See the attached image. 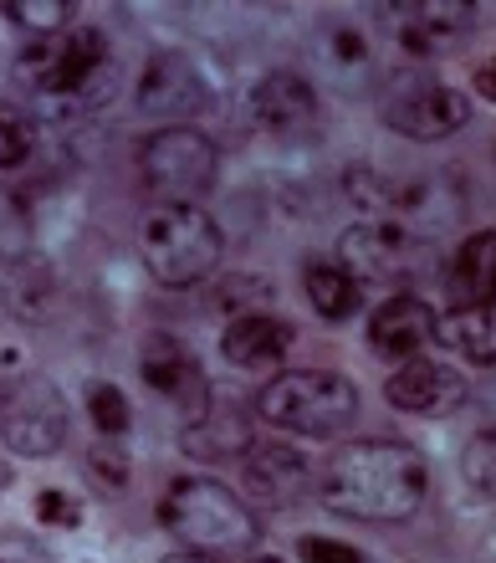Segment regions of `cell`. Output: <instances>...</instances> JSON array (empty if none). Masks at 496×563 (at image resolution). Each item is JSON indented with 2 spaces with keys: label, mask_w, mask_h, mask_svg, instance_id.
Instances as JSON below:
<instances>
[{
  "label": "cell",
  "mask_w": 496,
  "mask_h": 563,
  "mask_svg": "<svg viewBox=\"0 0 496 563\" xmlns=\"http://www.w3.org/2000/svg\"><path fill=\"white\" fill-rule=\"evenodd\" d=\"M82 400H88V416H92V426H98L102 441H118V435H129L133 410H129V395H123L118 385H108V379H92Z\"/></svg>",
  "instance_id": "obj_24"
},
{
  "label": "cell",
  "mask_w": 496,
  "mask_h": 563,
  "mask_svg": "<svg viewBox=\"0 0 496 563\" xmlns=\"http://www.w3.org/2000/svg\"><path fill=\"white\" fill-rule=\"evenodd\" d=\"M384 400L395 405L399 416H420V420H445L471 400L466 374L440 364V358H409L405 369L389 374Z\"/></svg>",
  "instance_id": "obj_11"
},
{
  "label": "cell",
  "mask_w": 496,
  "mask_h": 563,
  "mask_svg": "<svg viewBox=\"0 0 496 563\" xmlns=\"http://www.w3.org/2000/svg\"><path fill=\"white\" fill-rule=\"evenodd\" d=\"M476 92L496 103V67H492V62H486V67H476Z\"/></svg>",
  "instance_id": "obj_32"
},
{
  "label": "cell",
  "mask_w": 496,
  "mask_h": 563,
  "mask_svg": "<svg viewBox=\"0 0 496 563\" xmlns=\"http://www.w3.org/2000/svg\"><path fill=\"white\" fill-rule=\"evenodd\" d=\"M461 472L482 497H496V430H476L461 451Z\"/></svg>",
  "instance_id": "obj_27"
},
{
  "label": "cell",
  "mask_w": 496,
  "mask_h": 563,
  "mask_svg": "<svg viewBox=\"0 0 496 563\" xmlns=\"http://www.w3.org/2000/svg\"><path fill=\"white\" fill-rule=\"evenodd\" d=\"M307 302L318 308V318L328 323H343L359 312L364 302V287L349 277V272L338 267V262H307Z\"/></svg>",
  "instance_id": "obj_22"
},
{
  "label": "cell",
  "mask_w": 496,
  "mask_h": 563,
  "mask_svg": "<svg viewBox=\"0 0 496 563\" xmlns=\"http://www.w3.org/2000/svg\"><path fill=\"white\" fill-rule=\"evenodd\" d=\"M36 518H42L46 528H77V522H82V503L57 487H46L42 497H36Z\"/></svg>",
  "instance_id": "obj_29"
},
{
  "label": "cell",
  "mask_w": 496,
  "mask_h": 563,
  "mask_svg": "<svg viewBox=\"0 0 496 563\" xmlns=\"http://www.w3.org/2000/svg\"><path fill=\"white\" fill-rule=\"evenodd\" d=\"M179 445H185V456H195V461H235V456L246 461L251 445H256V420H251L246 400L210 395V400L185 420Z\"/></svg>",
  "instance_id": "obj_12"
},
{
  "label": "cell",
  "mask_w": 496,
  "mask_h": 563,
  "mask_svg": "<svg viewBox=\"0 0 496 563\" xmlns=\"http://www.w3.org/2000/svg\"><path fill=\"white\" fill-rule=\"evenodd\" d=\"M451 308H496V231H476L455 246L445 267Z\"/></svg>",
  "instance_id": "obj_19"
},
{
  "label": "cell",
  "mask_w": 496,
  "mask_h": 563,
  "mask_svg": "<svg viewBox=\"0 0 496 563\" xmlns=\"http://www.w3.org/2000/svg\"><path fill=\"white\" fill-rule=\"evenodd\" d=\"M307 67L333 92L359 98V92H368V77H374V42L353 21H322L307 42Z\"/></svg>",
  "instance_id": "obj_13"
},
{
  "label": "cell",
  "mask_w": 496,
  "mask_h": 563,
  "mask_svg": "<svg viewBox=\"0 0 496 563\" xmlns=\"http://www.w3.org/2000/svg\"><path fill=\"white\" fill-rule=\"evenodd\" d=\"M318 492V466L287 441H256L246 456V497L262 507H297Z\"/></svg>",
  "instance_id": "obj_15"
},
{
  "label": "cell",
  "mask_w": 496,
  "mask_h": 563,
  "mask_svg": "<svg viewBox=\"0 0 496 563\" xmlns=\"http://www.w3.org/2000/svg\"><path fill=\"white\" fill-rule=\"evenodd\" d=\"M139 252L159 287H195L220 267V225L205 206H154L139 225Z\"/></svg>",
  "instance_id": "obj_4"
},
{
  "label": "cell",
  "mask_w": 496,
  "mask_h": 563,
  "mask_svg": "<svg viewBox=\"0 0 496 563\" xmlns=\"http://www.w3.org/2000/svg\"><path fill=\"white\" fill-rule=\"evenodd\" d=\"M139 374H144V385L169 400L175 410H185V420L210 400V379H205V364L195 358L190 343L169 339V333H154L144 343V354H139Z\"/></svg>",
  "instance_id": "obj_14"
},
{
  "label": "cell",
  "mask_w": 496,
  "mask_h": 563,
  "mask_svg": "<svg viewBox=\"0 0 496 563\" xmlns=\"http://www.w3.org/2000/svg\"><path fill=\"white\" fill-rule=\"evenodd\" d=\"M251 563H282V559H251Z\"/></svg>",
  "instance_id": "obj_34"
},
{
  "label": "cell",
  "mask_w": 496,
  "mask_h": 563,
  "mask_svg": "<svg viewBox=\"0 0 496 563\" xmlns=\"http://www.w3.org/2000/svg\"><path fill=\"white\" fill-rule=\"evenodd\" d=\"M492 67H496V57H492Z\"/></svg>",
  "instance_id": "obj_35"
},
{
  "label": "cell",
  "mask_w": 496,
  "mask_h": 563,
  "mask_svg": "<svg viewBox=\"0 0 496 563\" xmlns=\"http://www.w3.org/2000/svg\"><path fill=\"white\" fill-rule=\"evenodd\" d=\"M338 267L359 287H399L420 267V236L399 221H359L338 241Z\"/></svg>",
  "instance_id": "obj_9"
},
{
  "label": "cell",
  "mask_w": 496,
  "mask_h": 563,
  "mask_svg": "<svg viewBox=\"0 0 496 563\" xmlns=\"http://www.w3.org/2000/svg\"><path fill=\"white\" fill-rule=\"evenodd\" d=\"M297 559L302 563H368L353 543H338V538H302V543H297Z\"/></svg>",
  "instance_id": "obj_30"
},
{
  "label": "cell",
  "mask_w": 496,
  "mask_h": 563,
  "mask_svg": "<svg viewBox=\"0 0 496 563\" xmlns=\"http://www.w3.org/2000/svg\"><path fill=\"white\" fill-rule=\"evenodd\" d=\"M88 472L92 482H102V492H129V451H123V441H98L88 451Z\"/></svg>",
  "instance_id": "obj_28"
},
{
  "label": "cell",
  "mask_w": 496,
  "mask_h": 563,
  "mask_svg": "<svg viewBox=\"0 0 496 563\" xmlns=\"http://www.w3.org/2000/svg\"><path fill=\"white\" fill-rule=\"evenodd\" d=\"M159 522L185 543L190 553L220 559V553H246L262 528L251 518V507L231 487H220L210 476H175L159 497Z\"/></svg>",
  "instance_id": "obj_3"
},
{
  "label": "cell",
  "mask_w": 496,
  "mask_h": 563,
  "mask_svg": "<svg viewBox=\"0 0 496 563\" xmlns=\"http://www.w3.org/2000/svg\"><path fill=\"white\" fill-rule=\"evenodd\" d=\"M220 349H225V358H231L235 369H272V364H282L287 349H293V323L266 308L246 312V318H231Z\"/></svg>",
  "instance_id": "obj_20"
},
{
  "label": "cell",
  "mask_w": 496,
  "mask_h": 563,
  "mask_svg": "<svg viewBox=\"0 0 496 563\" xmlns=\"http://www.w3.org/2000/svg\"><path fill=\"white\" fill-rule=\"evenodd\" d=\"M139 113L154 119H190L210 108V82H205L200 62L185 52H154L139 73V92H133Z\"/></svg>",
  "instance_id": "obj_10"
},
{
  "label": "cell",
  "mask_w": 496,
  "mask_h": 563,
  "mask_svg": "<svg viewBox=\"0 0 496 563\" xmlns=\"http://www.w3.org/2000/svg\"><path fill=\"white\" fill-rule=\"evenodd\" d=\"M31 148H36V119L21 113L15 103H0V169L26 164Z\"/></svg>",
  "instance_id": "obj_26"
},
{
  "label": "cell",
  "mask_w": 496,
  "mask_h": 563,
  "mask_svg": "<svg viewBox=\"0 0 496 563\" xmlns=\"http://www.w3.org/2000/svg\"><path fill=\"white\" fill-rule=\"evenodd\" d=\"M108 73H113V52H108L102 26H67L57 36H42L15 62V77L36 98H46V103H82V108H98L113 92Z\"/></svg>",
  "instance_id": "obj_2"
},
{
  "label": "cell",
  "mask_w": 496,
  "mask_h": 563,
  "mask_svg": "<svg viewBox=\"0 0 496 563\" xmlns=\"http://www.w3.org/2000/svg\"><path fill=\"white\" fill-rule=\"evenodd\" d=\"M436 339L476 369H496V308H451L436 318Z\"/></svg>",
  "instance_id": "obj_21"
},
{
  "label": "cell",
  "mask_w": 496,
  "mask_h": 563,
  "mask_svg": "<svg viewBox=\"0 0 496 563\" xmlns=\"http://www.w3.org/2000/svg\"><path fill=\"white\" fill-rule=\"evenodd\" d=\"M159 563H216V559H205V553H190V549H185V553H164Z\"/></svg>",
  "instance_id": "obj_33"
},
{
  "label": "cell",
  "mask_w": 496,
  "mask_h": 563,
  "mask_svg": "<svg viewBox=\"0 0 496 563\" xmlns=\"http://www.w3.org/2000/svg\"><path fill=\"white\" fill-rule=\"evenodd\" d=\"M384 15L399 21V42L420 57H440L455 42H466L476 26V5L471 0H415V5H389Z\"/></svg>",
  "instance_id": "obj_17"
},
{
  "label": "cell",
  "mask_w": 496,
  "mask_h": 563,
  "mask_svg": "<svg viewBox=\"0 0 496 563\" xmlns=\"http://www.w3.org/2000/svg\"><path fill=\"white\" fill-rule=\"evenodd\" d=\"M436 339V312L425 308L415 292L389 297L374 318H368V343L384 358H415L425 343Z\"/></svg>",
  "instance_id": "obj_18"
},
{
  "label": "cell",
  "mask_w": 496,
  "mask_h": 563,
  "mask_svg": "<svg viewBox=\"0 0 496 563\" xmlns=\"http://www.w3.org/2000/svg\"><path fill=\"white\" fill-rule=\"evenodd\" d=\"M0 302L11 318L21 323H42L46 302H52V267L46 262H15L5 277H0Z\"/></svg>",
  "instance_id": "obj_23"
},
{
  "label": "cell",
  "mask_w": 496,
  "mask_h": 563,
  "mask_svg": "<svg viewBox=\"0 0 496 563\" xmlns=\"http://www.w3.org/2000/svg\"><path fill=\"white\" fill-rule=\"evenodd\" d=\"M256 416L293 435H338L359 416V389L338 369H287L262 385Z\"/></svg>",
  "instance_id": "obj_5"
},
{
  "label": "cell",
  "mask_w": 496,
  "mask_h": 563,
  "mask_svg": "<svg viewBox=\"0 0 496 563\" xmlns=\"http://www.w3.org/2000/svg\"><path fill=\"white\" fill-rule=\"evenodd\" d=\"M246 119L262 134H302L318 123V92L302 73H266L246 92Z\"/></svg>",
  "instance_id": "obj_16"
},
{
  "label": "cell",
  "mask_w": 496,
  "mask_h": 563,
  "mask_svg": "<svg viewBox=\"0 0 496 563\" xmlns=\"http://www.w3.org/2000/svg\"><path fill=\"white\" fill-rule=\"evenodd\" d=\"M430 492V466L405 441H349L318 466V497L343 518L405 522Z\"/></svg>",
  "instance_id": "obj_1"
},
{
  "label": "cell",
  "mask_w": 496,
  "mask_h": 563,
  "mask_svg": "<svg viewBox=\"0 0 496 563\" xmlns=\"http://www.w3.org/2000/svg\"><path fill=\"white\" fill-rule=\"evenodd\" d=\"M216 144L190 123H169L159 134H148L139 148V179L159 206H200L216 185Z\"/></svg>",
  "instance_id": "obj_6"
},
{
  "label": "cell",
  "mask_w": 496,
  "mask_h": 563,
  "mask_svg": "<svg viewBox=\"0 0 496 563\" xmlns=\"http://www.w3.org/2000/svg\"><path fill=\"white\" fill-rule=\"evenodd\" d=\"M379 113L395 134L436 144V139L466 129L471 98L451 82H440L436 73H389L379 88Z\"/></svg>",
  "instance_id": "obj_7"
},
{
  "label": "cell",
  "mask_w": 496,
  "mask_h": 563,
  "mask_svg": "<svg viewBox=\"0 0 496 563\" xmlns=\"http://www.w3.org/2000/svg\"><path fill=\"white\" fill-rule=\"evenodd\" d=\"M0 441L15 456H57L67 441V400L46 374H21L0 389Z\"/></svg>",
  "instance_id": "obj_8"
},
{
  "label": "cell",
  "mask_w": 496,
  "mask_h": 563,
  "mask_svg": "<svg viewBox=\"0 0 496 563\" xmlns=\"http://www.w3.org/2000/svg\"><path fill=\"white\" fill-rule=\"evenodd\" d=\"M0 563H46V553L21 533H5L0 538Z\"/></svg>",
  "instance_id": "obj_31"
},
{
  "label": "cell",
  "mask_w": 496,
  "mask_h": 563,
  "mask_svg": "<svg viewBox=\"0 0 496 563\" xmlns=\"http://www.w3.org/2000/svg\"><path fill=\"white\" fill-rule=\"evenodd\" d=\"M0 15L15 21L21 31H31V36H57V31H67V21H73V5H67V0H5Z\"/></svg>",
  "instance_id": "obj_25"
}]
</instances>
